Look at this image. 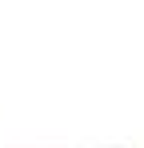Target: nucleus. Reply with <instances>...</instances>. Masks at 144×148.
I'll return each instance as SVG.
<instances>
[]
</instances>
